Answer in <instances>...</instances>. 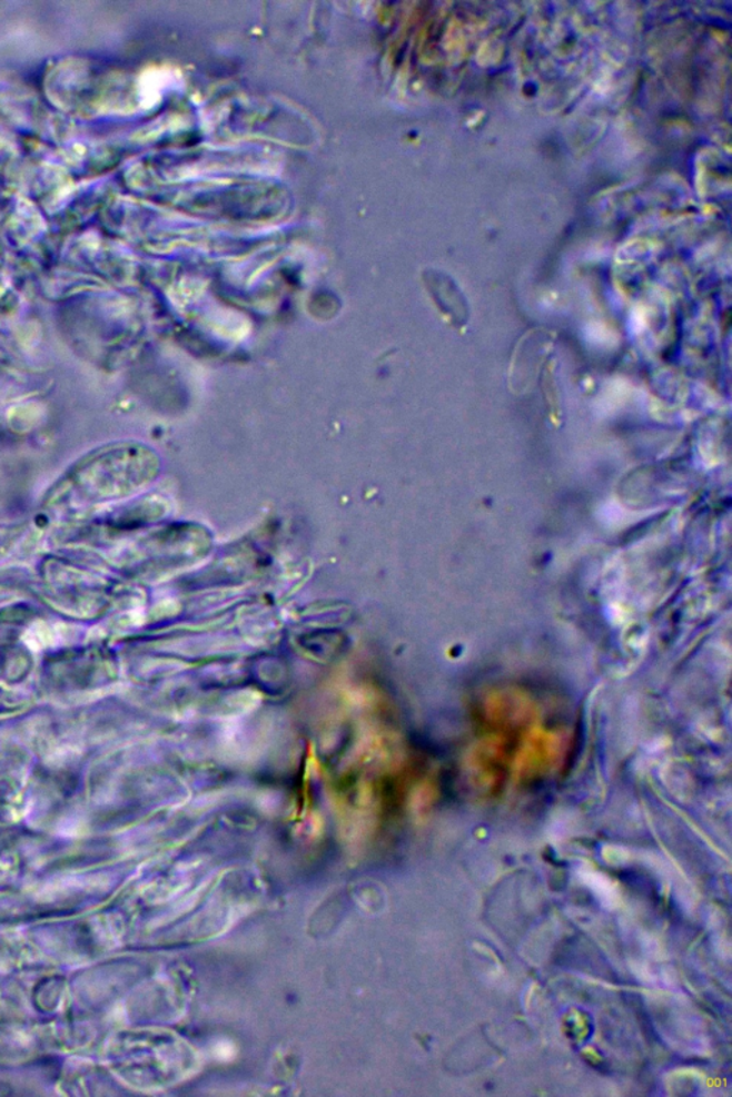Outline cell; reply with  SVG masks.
Here are the masks:
<instances>
[{"mask_svg":"<svg viewBox=\"0 0 732 1097\" xmlns=\"http://www.w3.org/2000/svg\"><path fill=\"white\" fill-rule=\"evenodd\" d=\"M431 294L445 319L455 329L466 330L471 319V306L464 290L448 274L433 271L428 279Z\"/></svg>","mask_w":732,"mask_h":1097,"instance_id":"cell-1","label":"cell"}]
</instances>
